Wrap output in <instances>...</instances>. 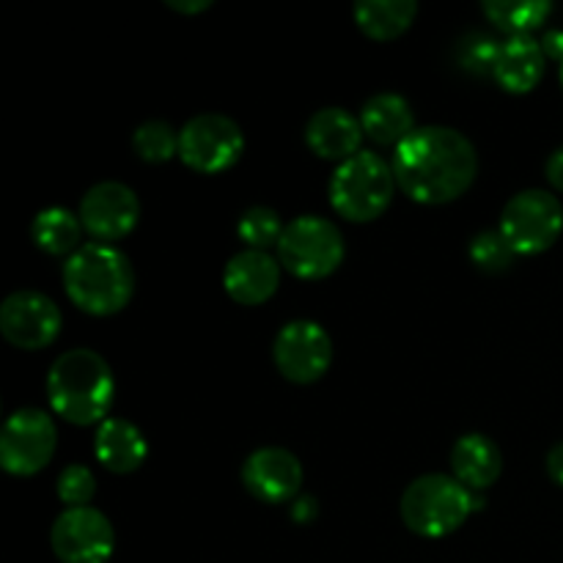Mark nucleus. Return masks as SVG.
Returning a JSON list of instances; mask_svg holds the SVG:
<instances>
[{"instance_id": "393cba45", "label": "nucleus", "mask_w": 563, "mask_h": 563, "mask_svg": "<svg viewBox=\"0 0 563 563\" xmlns=\"http://www.w3.org/2000/svg\"><path fill=\"white\" fill-rule=\"evenodd\" d=\"M286 225L280 223V214L269 207H251L242 212L236 223V234L251 251H267L269 245L278 247Z\"/></svg>"}, {"instance_id": "5701e85b", "label": "nucleus", "mask_w": 563, "mask_h": 563, "mask_svg": "<svg viewBox=\"0 0 563 563\" xmlns=\"http://www.w3.org/2000/svg\"><path fill=\"white\" fill-rule=\"evenodd\" d=\"M482 9L493 25L509 31L511 36H531V31L542 27L553 14L548 0H487Z\"/></svg>"}, {"instance_id": "412c9836", "label": "nucleus", "mask_w": 563, "mask_h": 563, "mask_svg": "<svg viewBox=\"0 0 563 563\" xmlns=\"http://www.w3.org/2000/svg\"><path fill=\"white\" fill-rule=\"evenodd\" d=\"M416 0H363L355 5V22L374 42L399 38L416 22Z\"/></svg>"}, {"instance_id": "4be33fe9", "label": "nucleus", "mask_w": 563, "mask_h": 563, "mask_svg": "<svg viewBox=\"0 0 563 563\" xmlns=\"http://www.w3.org/2000/svg\"><path fill=\"white\" fill-rule=\"evenodd\" d=\"M31 236L38 251L49 253V256H71V253H77L82 247L80 214L69 212L64 207L44 209L33 220Z\"/></svg>"}, {"instance_id": "6e6552de", "label": "nucleus", "mask_w": 563, "mask_h": 563, "mask_svg": "<svg viewBox=\"0 0 563 563\" xmlns=\"http://www.w3.org/2000/svg\"><path fill=\"white\" fill-rule=\"evenodd\" d=\"M245 152L240 124L223 113H198L179 130V157L198 174L229 170Z\"/></svg>"}, {"instance_id": "2eb2a0df", "label": "nucleus", "mask_w": 563, "mask_h": 563, "mask_svg": "<svg viewBox=\"0 0 563 563\" xmlns=\"http://www.w3.org/2000/svg\"><path fill=\"white\" fill-rule=\"evenodd\" d=\"M223 286L240 306H262L278 291L280 262L267 251H242L225 264Z\"/></svg>"}, {"instance_id": "473e14b6", "label": "nucleus", "mask_w": 563, "mask_h": 563, "mask_svg": "<svg viewBox=\"0 0 563 563\" xmlns=\"http://www.w3.org/2000/svg\"><path fill=\"white\" fill-rule=\"evenodd\" d=\"M313 515H317V500H313V498L297 500V504H295V520L297 522L313 520Z\"/></svg>"}, {"instance_id": "dca6fc26", "label": "nucleus", "mask_w": 563, "mask_h": 563, "mask_svg": "<svg viewBox=\"0 0 563 563\" xmlns=\"http://www.w3.org/2000/svg\"><path fill=\"white\" fill-rule=\"evenodd\" d=\"M363 124L361 119L344 108H322L308 119L306 124V143L311 152L322 159H339L346 163L355 154H361L363 143Z\"/></svg>"}, {"instance_id": "72a5a7b5", "label": "nucleus", "mask_w": 563, "mask_h": 563, "mask_svg": "<svg viewBox=\"0 0 563 563\" xmlns=\"http://www.w3.org/2000/svg\"><path fill=\"white\" fill-rule=\"evenodd\" d=\"M561 86H563V60H561Z\"/></svg>"}, {"instance_id": "aec40b11", "label": "nucleus", "mask_w": 563, "mask_h": 563, "mask_svg": "<svg viewBox=\"0 0 563 563\" xmlns=\"http://www.w3.org/2000/svg\"><path fill=\"white\" fill-rule=\"evenodd\" d=\"M361 124L379 146H399L416 130V115L401 93H377L363 104Z\"/></svg>"}, {"instance_id": "f03ea898", "label": "nucleus", "mask_w": 563, "mask_h": 563, "mask_svg": "<svg viewBox=\"0 0 563 563\" xmlns=\"http://www.w3.org/2000/svg\"><path fill=\"white\" fill-rule=\"evenodd\" d=\"M49 407L75 427L108 421L115 379L108 361L93 350H71L55 357L47 374Z\"/></svg>"}, {"instance_id": "bb28decb", "label": "nucleus", "mask_w": 563, "mask_h": 563, "mask_svg": "<svg viewBox=\"0 0 563 563\" xmlns=\"http://www.w3.org/2000/svg\"><path fill=\"white\" fill-rule=\"evenodd\" d=\"M93 493H97V482H93V473L86 465H69L58 476V498L69 509H80V506L91 504Z\"/></svg>"}, {"instance_id": "7ed1b4c3", "label": "nucleus", "mask_w": 563, "mask_h": 563, "mask_svg": "<svg viewBox=\"0 0 563 563\" xmlns=\"http://www.w3.org/2000/svg\"><path fill=\"white\" fill-rule=\"evenodd\" d=\"M69 300L91 317H110L126 308L135 291V269L124 251L104 242H88L64 264Z\"/></svg>"}, {"instance_id": "c85d7f7f", "label": "nucleus", "mask_w": 563, "mask_h": 563, "mask_svg": "<svg viewBox=\"0 0 563 563\" xmlns=\"http://www.w3.org/2000/svg\"><path fill=\"white\" fill-rule=\"evenodd\" d=\"M544 174H548L550 185H553L555 190L563 192V146L555 148V152L550 154L548 168H544Z\"/></svg>"}, {"instance_id": "ddd939ff", "label": "nucleus", "mask_w": 563, "mask_h": 563, "mask_svg": "<svg viewBox=\"0 0 563 563\" xmlns=\"http://www.w3.org/2000/svg\"><path fill=\"white\" fill-rule=\"evenodd\" d=\"M80 223L93 240L115 242L124 240L141 218V203L132 187L121 181H99L82 196L80 201Z\"/></svg>"}, {"instance_id": "4468645a", "label": "nucleus", "mask_w": 563, "mask_h": 563, "mask_svg": "<svg viewBox=\"0 0 563 563\" xmlns=\"http://www.w3.org/2000/svg\"><path fill=\"white\" fill-rule=\"evenodd\" d=\"M242 484L262 504H289L302 487V465L286 449H258L242 465Z\"/></svg>"}, {"instance_id": "6ab92c4d", "label": "nucleus", "mask_w": 563, "mask_h": 563, "mask_svg": "<svg viewBox=\"0 0 563 563\" xmlns=\"http://www.w3.org/2000/svg\"><path fill=\"white\" fill-rule=\"evenodd\" d=\"M93 454H97V460L102 462V467H108L110 473L126 476V473L137 471V467L146 462L148 445L135 423L124 421V418H108V421L99 423L97 429Z\"/></svg>"}, {"instance_id": "9d476101", "label": "nucleus", "mask_w": 563, "mask_h": 563, "mask_svg": "<svg viewBox=\"0 0 563 563\" xmlns=\"http://www.w3.org/2000/svg\"><path fill=\"white\" fill-rule=\"evenodd\" d=\"M273 357L278 372L289 383L311 385L324 377V372L333 363V341L328 330L308 319H295L284 324L275 335Z\"/></svg>"}, {"instance_id": "39448f33", "label": "nucleus", "mask_w": 563, "mask_h": 563, "mask_svg": "<svg viewBox=\"0 0 563 563\" xmlns=\"http://www.w3.org/2000/svg\"><path fill=\"white\" fill-rule=\"evenodd\" d=\"M394 190V165L379 154L361 152L335 168L330 179V203L350 223H372L390 207Z\"/></svg>"}, {"instance_id": "7c9ffc66", "label": "nucleus", "mask_w": 563, "mask_h": 563, "mask_svg": "<svg viewBox=\"0 0 563 563\" xmlns=\"http://www.w3.org/2000/svg\"><path fill=\"white\" fill-rule=\"evenodd\" d=\"M165 5L179 11V14H201L212 5V0H165Z\"/></svg>"}, {"instance_id": "1a4fd4ad", "label": "nucleus", "mask_w": 563, "mask_h": 563, "mask_svg": "<svg viewBox=\"0 0 563 563\" xmlns=\"http://www.w3.org/2000/svg\"><path fill=\"white\" fill-rule=\"evenodd\" d=\"M58 445V429L53 418L36 407H22L0 432V465L11 476H36L49 465Z\"/></svg>"}, {"instance_id": "9b49d317", "label": "nucleus", "mask_w": 563, "mask_h": 563, "mask_svg": "<svg viewBox=\"0 0 563 563\" xmlns=\"http://www.w3.org/2000/svg\"><path fill=\"white\" fill-rule=\"evenodd\" d=\"M49 544L60 563H108L115 550V533L102 511L80 506L58 515L49 531Z\"/></svg>"}, {"instance_id": "a878e982", "label": "nucleus", "mask_w": 563, "mask_h": 563, "mask_svg": "<svg viewBox=\"0 0 563 563\" xmlns=\"http://www.w3.org/2000/svg\"><path fill=\"white\" fill-rule=\"evenodd\" d=\"M517 253L511 251L509 242L500 231H482L471 242V258L484 273H506L515 264Z\"/></svg>"}, {"instance_id": "20e7f679", "label": "nucleus", "mask_w": 563, "mask_h": 563, "mask_svg": "<svg viewBox=\"0 0 563 563\" xmlns=\"http://www.w3.org/2000/svg\"><path fill=\"white\" fill-rule=\"evenodd\" d=\"M478 509H484L482 495L440 473L416 478L401 495V520L423 539L449 537Z\"/></svg>"}, {"instance_id": "f257e3e1", "label": "nucleus", "mask_w": 563, "mask_h": 563, "mask_svg": "<svg viewBox=\"0 0 563 563\" xmlns=\"http://www.w3.org/2000/svg\"><path fill=\"white\" fill-rule=\"evenodd\" d=\"M478 174L476 146L451 126H418L396 146L394 176L418 203H451L465 196Z\"/></svg>"}, {"instance_id": "0eeeda50", "label": "nucleus", "mask_w": 563, "mask_h": 563, "mask_svg": "<svg viewBox=\"0 0 563 563\" xmlns=\"http://www.w3.org/2000/svg\"><path fill=\"white\" fill-rule=\"evenodd\" d=\"M500 234L517 256H537L553 247L563 231V207L548 190H522L500 214Z\"/></svg>"}, {"instance_id": "b1692460", "label": "nucleus", "mask_w": 563, "mask_h": 563, "mask_svg": "<svg viewBox=\"0 0 563 563\" xmlns=\"http://www.w3.org/2000/svg\"><path fill=\"white\" fill-rule=\"evenodd\" d=\"M132 148L143 163H168L174 154H179V132L168 121H143L132 132Z\"/></svg>"}, {"instance_id": "423d86ee", "label": "nucleus", "mask_w": 563, "mask_h": 563, "mask_svg": "<svg viewBox=\"0 0 563 563\" xmlns=\"http://www.w3.org/2000/svg\"><path fill=\"white\" fill-rule=\"evenodd\" d=\"M278 262L295 278H328L344 262V236L339 225L330 223L328 218L302 214L286 225L278 242Z\"/></svg>"}, {"instance_id": "c756f323", "label": "nucleus", "mask_w": 563, "mask_h": 563, "mask_svg": "<svg viewBox=\"0 0 563 563\" xmlns=\"http://www.w3.org/2000/svg\"><path fill=\"white\" fill-rule=\"evenodd\" d=\"M548 473L559 487H563V440L555 443L548 454Z\"/></svg>"}, {"instance_id": "cd10ccee", "label": "nucleus", "mask_w": 563, "mask_h": 563, "mask_svg": "<svg viewBox=\"0 0 563 563\" xmlns=\"http://www.w3.org/2000/svg\"><path fill=\"white\" fill-rule=\"evenodd\" d=\"M498 47L500 42H495V38L482 36V33H473V36H467L460 47L462 66L471 71H493Z\"/></svg>"}, {"instance_id": "f3484780", "label": "nucleus", "mask_w": 563, "mask_h": 563, "mask_svg": "<svg viewBox=\"0 0 563 563\" xmlns=\"http://www.w3.org/2000/svg\"><path fill=\"white\" fill-rule=\"evenodd\" d=\"M544 64H548V53L542 42L533 36H509L500 42L498 55H495L493 77L504 91L528 93L544 77Z\"/></svg>"}, {"instance_id": "f8f14e48", "label": "nucleus", "mask_w": 563, "mask_h": 563, "mask_svg": "<svg viewBox=\"0 0 563 563\" xmlns=\"http://www.w3.org/2000/svg\"><path fill=\"white\" fill-rule=\"evenodd\" d=\"M60 328H64V317L58 306L42 291H14L0 306V333L16 350H44L58 339Z\"/></svg>"}, {"instance_id": "2f4dec72", "label": "nucleus", "mask_w": 563, "mask_h": 563, "mask_svg": "<svg viewBox=\"0 0 563 563\" xmlns=\"http://www.w3.org/2000/svg\"><path fill=\"white\" fill-rule=\"evenodd\" d=\"M542 47H544V53L550 55V58L563 60V31H550L548 36H544Z\"/></svg>"}, {"instance_id": "a211bd4d", "label": "nucleus", "mask_w": 563, "mask_h": 563, "mask_svg": "<svg viewBox=\"0 0 563 563\" xmlns=\"http://www.w3.org/2000/svg\"><path fill=\"white\" fill-rule=\"evenodd\" d=\"M451 471L473 493L493 487L504 471V454L487 434H462L451 449Z\"/></svg>"}]
</instances>
